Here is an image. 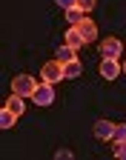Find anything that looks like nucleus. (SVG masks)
<instances>
[{"label": "nucleus", "instance_id": "dca6fc26", "mask_svg": "<svg viewBox=\"0 0 126 160\" xmlns=\"http://www.w3.org/2000/svg\"><path fill=\"white\" fill-rule=\"evenodd\" d=\"M115 157H118V160H126V143H118V149H115Z\"/></svg>", "mask_w": 126, "mask_h": 160}, {"label": "nucleus", "instance_id": "7ed1b4c3", "mask_svg": "<svg viewBox=\"0 0 126 160\" xmlns=\"http://www.w3.org/2000/svg\"><path fill=\"white\" fill-rule=\"evenodd\" d=\"M120 72H123V66H120L118 57H103L100 60V77L103 80H118Z\"/></svg>", "mask_w": 126, "mask_h": 160}, {"label": "nucleus", "instance_id": "0eeeda50", "mask_svg": "<svg viewBox=\"0 0 126 160\" xmlns=\"http://www.w3.org/2000/svg\"><path fill=\"white\" fill-rule=\"evenodd\" d=\"M115 134V123H109V120H97L95 123V137L97 140H112Z\"/></svg>", "mask_w": 126, "mask_h": 160}, {"label": "nucleus", "instance_id": "f8f14e48", "mask_svg": "<svg viewBox=\"0 0 126 160\" xmlns=\"http://www.w3.org/2000/svg\"><path fill=\"white\" fill-rule=\"evenodd\" d=\"M14 120H17V114H14L9 106L0 109V129H12V126H14Z\"/></svg>", "mask_w": 126, "mask_h": 160}, {"label": "nucleus", "instance_id": "20e7f679", "mask_svg": "<svg viewBox=\"0 0 126 160\" xmlns=\"http://www.w3.org/2000/svg\"><path fill=\"white\" fill-rule=\"evenodd\" d=\"M43 80L46 83H57V80H66V72H63V63L60 60H49V63H43Z\"/></svg>", "mask_w": 126, "mask_h": 160}, {"label": "nucleus", "instance_id": "6ab92c4d", "mask_svg": "<svg viewBox=\"0 0 126 160\" xmlns=\"http://www.w3.org/2000/svg\"><path fill=\"white\" fill-rule=\"evenodd\" d=\"M123 74H126V60H123Z\"/></svg>", "mask_w": 126, "mask_h": 160}, {"label": "nucleus", "instance_id": "ddd939ff", "mask_svg": "<svg viewBox=\"0 0 126 160\" xmlns=\"http://www.w3.org/2000/svg\"><path fill=\"white\" fill-rule=\"evenodd\" d=\"M83 17H86V12H83L80 6H72V9H66V20H69L72 26H77V23H80Z\"/></svg>", "mask_w": 126, "mask_h": 160}, {"label": "nucleus", "instance_id": "f257e3e1", "mask_svg": "<svg viewBox=\"0 0 126 160\" xmlns=\"http://www.w3.org/2000/svg\"><path fill=\"white\" fill-rule=\"evenodd\" d=\"M32 103L34 106H52L55 103V83H37V89H34V94H32Z\"/></svg>", "mask_w": 126, "mask_h": 160}, {"label": "nucleus", "instance_id": "f03ea898", "mask_svg": "<svg viewBox=\"0 0 126 160\" xmlns=\"http://www.w3.org/2000/svg\"><path fill=\"white\" fill-rule=\"evenodd\" d=\"M34 89H37V83L32 80V74H17V77L12 80V92H14V94L32 97V94H34Z\"/></svg>", "mask_w": 126, "mask_h": 160}, {"label": "nucleus", "instance_id": "1a4fd4ad", "mask_svg": "<svg viewBox=\"0 0 126 160\" xmlns=\"http://www.w3.org/2000/svg\"><path fill=\"white\" fill-rule=\"evenodd\" d=\"M23 100H26L23 94H14V92H12V97L6 100V106H9V109H12V112H14L17 117H20V114L26 112V103H23Z\"/></svg>", "mask_w": 126, "mask_h": 160}, {"label": "nucleus", "instance_id": "423d86ee", "mask_svg": "<svg viewBox=\"0 0 126 160\" xmlns=\"http://www.w3.org/2000/svg\"><path fill=\"white\" fill-rule=\"evenodd\" d=\"M77 32L83 34L86 43H95V40H97V26H95V20H89V17H83L77 23Z\"/></svg>", "mask_w": 126, "mask_h": 160}, {"label": "nucleus", "instance_id": "2eb2a0df", "mask_svg": "<svg viewBox=\"0 0 126 160\" xmlns=\"http://www.w3.org/2000/svg\"><path fill=\"white\" fill-rule=\"evenodd\" d=\"M77 6H80L83 12H92V9H95V0H77Z\"/></svg>", "mask_w": 126, "mask_h": 160}, {"label": "nucleus", "instance_id": "9d476101", "mask_svg": "<svg viewBox=\"0 0 126 160\" xmlns=\"http://www.w3.org/2000/svg\"><path fill=\"white\" fill-rule=\"evenodd\" d=\"M75 57H77V49H72V46H66V43L55 52V60H60V63H69V60H75Z\"/></svg>", "mask_w": 126, "mask_h": 160}, {"label": "nucleus", "instance_id": "39448f33", "mask_svg": "<svg viewBox=\"0 0 126 160\" xmlns=\"http://www.w3.org/2000/svg\"><path fill=\"white\" fill-rule=\"evenodd\" d=\"M123 54V43L118 37H106L100 43V57H120Z\"/></svg>", "mask_w": 126, "mask_h": 160}, {"label": "nucleus", "instance_id": "4468645a", "mask_svg": "<svg viewBox=\"0 0 126 160\" xmlns=\"http://www.w3.org/2000/svg\"><path fill=\"white\" fill-rule=\"evenodd\" d=\"M112 140H115V143H126V123L115 126V134H112Z\"/></svg>", "mask_w": 126, "mask_h": 160}, {"label": "nucleus", "instance_id": "9b49d317", "mask_svg": "<svg viewBox=\"0 0 126 160\" xmlns=\"http://www.w3.org/2000/svg\"><path fill=\"white\" fill-rule=\"evenodd\" d=\"M86 40H83V34L77 32V26H72L69 32H66V46H72V49H80Z\"/></svg>", "mask_w": 126, "mask_h": 160}, {"label": "nucleus", "instance_id": "6e6552de", "mask_svg": "<svg viewBox=\"0 0 126 160\" xmlns=\"http://www.w3.org/2000/svg\"><path fill=\"white\" fill-rule=\"evenodd\" d=\"M63 72H66V80H77L83 74V66H80V60H69V63H63Z\"/></svg>", "mask_w": 126, "mask_h": 160}, {"label": "nucleus", "instance_id": "a211bd4d", "mask_svg": "<svg viewBox=\"0 0 126 160\" xmlns=\"http://www.w3.org/2000/svg\"><path fill=\"white\" fill-rule=\"evenodd\" d=\"M55 157H60V160H69V157H72V152H69V149H60Z\"/></svg>", "mask_w": 126, "mask_h": 160}, {"label": "nucleus", "instance_id": "f3484780", "mask_svg": "<svg viewBox=\"0 0 126 160\" xmlns=\"http://www.w3.org/2000/svg\"><path fill=\"white\" fill-rule=\"evenodd\" d=\"M55 3H57L60 9H72V6H77V0H55Z\"/></svg>", "mask_w": 126, "mask_h": 160}]
</instances>
